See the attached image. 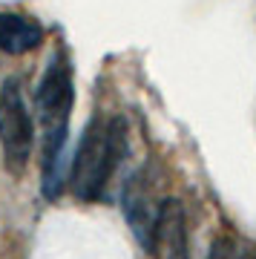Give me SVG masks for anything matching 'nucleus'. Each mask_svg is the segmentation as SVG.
<instances>
[{
	"label": "nucleus",
	"instance_id": "obj_1",
	"mask_svg": "<svg viewBox=\"0 0 256 259\" xmlns=\"http://www.w3.org/2000/svg\"><path fill=\"white\" fill-rule=\"evenodd\" d=\"M37 118L44 127V196L55 199L61 193V158L69 136V112L75 104L72 66L64 52H55L46 64V72L37 83Z\"/></svg>",
	"mask_w": 256,
	"mask_h": 259
},
{
	"label": "nucleus",
	"instance_id": "obj_2",
	"mask_svg": "<svg viewBox=\"0 0 256 259\" xmlns=\"http://www.w3.org/2000/svg\"><path fill=\"white\" fill-rule=\"evenodd\" d=\"M124 150H127L124 121L95 115L78 141L69 173V187L81 202H95L104 196V187L110 185Z\"/></svg>",
	"mask_w": 256,
	"mask_h": 259
},
{
	"label": "nucleus",
	"instance_id": "obj_3",
	"mask_svg": "<svg viewBox=\"0 0 256 259\" xmlns=\"http://www.w3.org/2000/svg\"><path fill=\"white\" fill-rule=\"evenodd\" d=\"M32 144H35V124L23 98V83L20 78H6L0 87V150L6 170L20 176L29 161Z\"/></svg>",
	"mask_w": 256,
	"mask_h": 259
},
{
	"label": "nucleus",
	"instance_id": "obj_4",
	"mask_svg": "<svg viewBox=\"0 0 256 259\" xmlns=\"http://www.w3.org/2000/svg\"><path fill=\"white\" fill-rule=\"evenodd\" d=\"M158 207H161V202L156 196V182L150 179V173L138 170L136 176H130L121 190V210L127 216L130 231L136 233L138 245L144 250H150V245H153Z\"/></svg>",
	"mask_w": 256,
	"mask_h": 259
},
{
	"label": "nucleus",
	"instance_id": "obj_5",
	"mask_svg": "<svg viewBox=\"0 0 256 259\" xmlns=\"http://www.w3.org/2000/svg\"><path fill=\"white\" fill-rule=\"evenodd\" d=\"M150 253H153V259H190L187 213L179 199H161Z\"/></svg>",
	"mask_w": 256,
	"mask_h": 259
},
{
	"label": "nucleus",
	"instance_id": "obj_6",
	"mask_svg": "<svg viewBox=\"0 0 256 259\" xmlns=\"http://www.w3.org/2000/svg\"><path fill=\"white\" fill-rule=\"evenodd\" d=\"M44 44V26L20 12H0V49L6 55H26Z\"/></svg>",
	"mask_w": 256,
	"mask_h": 259
},
{
	"label": "nucleus",
	"instance_id": "obj_7",
	"mask_svg": "<svg viewBox=\"0 0 256 259\" xmlns=\"http://www.w3.org/2000/svg\"><path fill=\"white\" fill-rule=\"evenodd\" d=\"M204 259H239L236 242L230 239V236H219V239L210 245V250H207V256Z\"/></svg>",
	"mask_w": 256,
	"mask_h": 259
}]
</instances>
